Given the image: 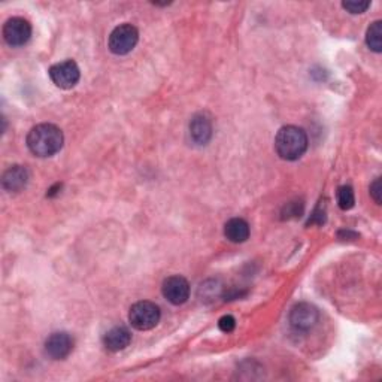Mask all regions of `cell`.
<instances>
[{"label":"cell","instance_id":"9a60e30c","mask_svg":"<svg viewBox=\"0 0 382 382\" xmlns=\"http://www.w3.org/2000/svg\"><path fill=\"white\" fill-rule=\"evenodd\" d=\"M337 203H339V208L344 211L351 210L354 206L355 196L349 185H342V187L337 190Z\"/></svg>","mask_w":382,"mask_h":382},{"label":"cell","instance_id":"7c38bea8","mask_svg":"<svg viewBox=\"0 0 382 382\" xmlns=\"http://www.w3.org/2000/svg\"><path fill=\"white\" fill-rule=\"evenodd\" d=\"M132 342V335L123 325H117L103 336V345L112 353H118L126 349Z\"/></svg>","mask_w":382,"mask_h":382},{"label":"cell","instance_id":"52a82bcc","mask_svg":"<svg viewBox=\"0 0 382 382\" xmlns=\"http://www.w3.org/2000/svg\"><path fill=\"white\" fill-rule=\"evenodd\" d=\"M161 293L165 299L172 304H182L190 297V284L187 279L179 275L169 277L163 282Z\"/></svg>","mask_w":382,"mask_h":382},{"label":"cell","instance_id":"4fadbf2b","mask_svg":"<svg viewBox=\"0 0 382 382\" xmlns=\"http://www.w3.org/2000/svg\"><path fill=\"white\" fill-rule=\"evenodd\" d=\"M224 235L233 244H242L249 237V224L244 218H232L224 226Z\"/></svg>","mask_w":382,"mask_h":382},{"label":"cell","instance_id":"ac0fdd59","mask_svg":"<svg viewBox=\"0 0 382 382\" xmlns=\"http://www.w3.org/2000/svg\"><path fill=\"white\" fill-rule=\"evenodd\" d=\"M370 196H372L378 205L381 203V178H376L374 184L370 185Z\"/></svg>","mask_w":382,"mask_h":382},{"label":"cell","instance_id":"5b68a950","mask_svg":"<svg viewBox=\"0 0 382 382\" xmlns=\"http://www.w3.org/2000/svg\"><path fill=\"white\" fill-rule=\"evenodd\" d=\"M48 73H50L51 81L56 84V87L63 90L72 89V87L78 84L81 78L78 64H76L73 60H64L54 64V66L50 68Z\"/></svg>","mask_w":382,"mask_h":382},{"label":"cell","instance_id":"e0dca14e","mask_svg":"<svg viewBox=\"0 0 382 382\" xmlns=\"http://www.w3.org/2000/svg\"><path fill=\"white\" fill-rule=\"evenodd\" d=\"M218 327H220V330L224 333H232L236 327V320L233 318L232 315H224L218 321Z\"/></svg>","mask_w":382,"mask_h":382},{"label":"cell","instance_id":"7a4b0ae2","mask_svg":"<svg viewBox=\"0 0 382 382\" xmlns=\"http://www.w3.org/2000/svg\"><path fill=\"white\" fill-rule=\"evenodd\" d=\"M275 149L284 160H297L308 149V135L297 126L282 127L275 138Z\"/></svg>","mask_w":382,"mask_h":382},{"label":"cell","instance_id":"8992f818","mask_svg":"<svg viewBox=\"0 0 382 382\" xmlns=\"http://www.w3.org/2000/svg\"><path fill=\"white\" fill-rule=\"evenodd\" d=\"M31 26L21 17L9 18L3 26V39L10 47H23L30 41Z\"/></svg>","mask_w":382,"mask_h":382},{"label":"cell","instance_id":"30bf717a","mask_svg":"<svg viewBox=\"0 0 382 382\" xmlns=\"http://www.w3.org/2000/svg\"><path fill=\"white\" fill-rule=\"evenodd\" d=\"M190 136L198 145H206L212 136V123L205 114L194 115L190 122Z\"/></svg>","mask_w":382,"mask_h":382},{"label":"cell","instance_id":"277c9868","mask_svg":"<svg viewBox=\"0 0 382 382\" xmlns=\"http://www.w3.org/2000/svg\"><path fill=\"white\" fill-rule=\"evenodd\" d=\"M139 41V31L132 24H119L112 30V34L109 35L108 45L111 52L117 54V56H126L132 51Z\"/></svg>","mask_w":382,"mask_h":382},{"label":"cell","instance_id":"8fae6325","mask_svg":"<svg viewBox=\"0 0 382 382\" xmlns=\"http://www.w3.org/2000/svg\"><path fill=\"white\" fill-rule=\"evenodd\" d=\"M29 182V172L24 166H10L2 177V187L6 191H21L26 189V185Z\"/></svg>","mask_w":382,"mask_h":382},{"label":"cell","instance_id":"2e32d148","mask_svg":"<svg viewBox=\"0 0 382 382\" xmlns=\"http://www.w3.org/2000/svg\"><path fill=\"white\" fill-rule=\"evenodd\" d=\"M342 6L349 14H363L370 6V2H344Z\"/></svg>","mask_w":382,"mask_h":382},{"label":"cell","instance_id":"9c48e42d","mask_svg":"<svg viewBox=\"0 0 382 382\" xmlns=\"http://www.w3.org/2000/svg\"><path fill=\"white\" fill-rule=\"evenodd\" d=\"M73 349L72 336L66 332L52 333L45 341V353L52 360H64Z\"/></svg>","mask_w":382,"mask_h":382},{"label":"cell","instance_id":"5bb4252c","mask_svg":"<svg viewBox=\"0 0 382 382\" xmlns=\"http://www.w3.org/2000/svg\"><path fill=\"white\" fill-rule=\"evenodd\" d=\"M366 43L367 47L375 52L382 51V23L379 20L369 26L366 34Z\"/></svg>","mask_w":382,"mask_h":382},{"label":"cell","instance_id":"6da1fadb","mask_svg":"<svg viewBox=\"0 0 382 382\" xmlns=\"http://www.w3.org/2000/svg\"><path fill=\"white\" fill-rule=\"evenodd\" d=\"M63 132L54 124H38L27 135V147L36 157H51L63 147Z\"/></svg>","mask_w":382,"mask_h":382},{"label":"cell","instance_id":"3957f363","mask_svg":"<svg viewBox=\"0 0 382 382\" xmlns=\"http://www.w3.org/2000/svg\"><path fill=\"white\" fill-rule=\"evenodd\" d=\"M160 308L152 302H138L135 303L128 312V321L136 330H151L160 321Z\"/></svg>","mask_w":382,"mask_h":382},{"label":"cell","instance_id":"ba28073f","mask_svg":"<svg viewBox=\"0 0 382 382\" xmlns=\"http://www.w3.org/2000/svg\"><path fill=\"white\" fill-rule=\"evenodd\" d=\"M320 314L311 303H297L290 312V323L297 330H309L318 323Z\"/></svg>","mask_w":382,"mask_h":382}]
</instances>
